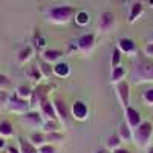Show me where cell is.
Returning a JSON list of instances; mask_svg holds the SVG:
<instances>
[{"label": "cell", "instance_id": "6da1fadb", "mask_svg": "<svg viewBox=\"0 0 153 153\" xmlns=\"http://www.w3.org/2000/svg\"><path fill=\"white\" fill-rule=\"evenodd\" d=\"M130 80L135 84L153 83V61L150 60H138L130 72Z\"/></svg>", "mask_w": 153, "mask_h": 153}, {"label": "cell", "instance_id": "7a4b0ae2", "mask_svg": "<svg viewBox=\"0 0 153 153\" xmlns=\"http://www.w3.org/2000/svg\"><path fill=\"white\" fill-rule=\"evenodd\" d=\"M76 14V11L74 6L69 5H61V6H54L48 11V20L52 22L55 25H63L71 22Z\"/></svg>", "mask_w": 153, "mask_h": 153}, {"label": "cell", "instance_id": "3957f363", "mask_svg": "<svg viewBox=\"0 0 153 153\" xmlns=\"http://www.w3.org/2000/svg\"><path fill=\"white\" fill-rule=\"evenodd\" d=\"M153 136V124L150 121H143L133 130V143L138 147H149Z\"/></svg>", "mask_w": 153, "mask_h": 153}, {"label": "cell", "instance_id": "277c9868", "mask_svg": "<svg viewBox=\"0 0 153 153\" xmlns=\"http://www.w3.org/2000/svg\"><path fill=\"white\" fill-rule=\"evenodd\" d=\"M6 109H8L9 112H12V113H17V115H23V113L32 110L29 100H23V98L17 97L16 94L9 95L8 103H6Z\"/></svg>", "mask_w": 153, "mask_h": 153}, {"label": "cell", "instance_id": "5b68a950", "mask_svg": "<svg viewBox=\"0 0 153 153\" xmlns=\"http://www.w3.org/2000/svg\"><path fill=\"white\" fill-rule=\"evenodd\" d=\"M52 89V86L49 84H38L35 89H32V95H31V109L34 110L35 107H40V104L43 103L45 100H48V94Z\"/></svg>", "mask_w": 153, "mask_h": 153}, {"label": "cell", "instance_id": "8992f818", "mask_svg": "<svg viewBox=\"0 0 153 153\" xmlns=\"http://www.w3.org/2000/svg\"><path fill=\"white\" fill-rule=\"evenodd\" d=\"M20 121H22L25 126L31 127V129H42V126H43V123H45V118L42 117L40 112L29 110V112H26V113L20 115Z\"/></svg>", "mask_w": 153, "mask_h": 153}, {"label": "cell", "instance_id": "52a82bcc", "mask_svg": "<svg viewBox=\"0 0 153 153\" xmlns=\"http://www.w3.org/2000/svg\"><path fill=\"white\" fill-rule=\"evenodd\" d=\"M115 92H117V97H118V101L120 104L126 109L130 106V84L127 81H120L115 84Z\"/></svg>", "mask_w": 153, "mask_h": 153}, {"label": "cell", "instance_id": "ba28073f", "mask_svg": "<svg viewBox=\"0 0 153 153\" xmlns=\"http://www.w3.org/2000/svg\"><path fill=\"white\" fill-rule=\"evenodd\" d=\"M71 115L76 121H86L87 115H89V106L83 100H76V101H74V104L71 107Z\"/></svg>", "mask_w": 153, "mask_h": 153}, {"label": "cell", "instance_id": "9c48e42d", "mask_svg": "<svg viewBox=\"0 0 153 153\" xmlns=\"http://www.w3.org/2000/svg\"><path fill=\"white\" fill-rule=\"evenodd\" d=\"M52 103H54V107H55V112H57V117H58L60 124H69V120H71L69 113H71V110L68 109L65 100L60 98V97H57Z\"/></svg>", "mask_w": 153, "mask_h": 153}, {"label": "cell", "instance_id": "30bf717a", "mask_svg": "<svg viewBox=\"0 0 153 153\" xmlns=\"http://www.w3.org/2000/svg\"><path fill=\"white\" fill-rule=\"evenodd\" d=\"M124 117H126V124L130 127L132 130H135L136 127L143 123V118H141V113H139L136 109H133L132 106H129V107H126L124 109Z\"/></svg>", "mask_w": 153, "mask_h": 153}, {"label": "cell", "instance_id": "8fae6325", "mask_svg": "<svg viewBox=\"0 0 153 153\" xmlns=\"http://www.w3.org/2000/svg\"><path fill=\"white\" fill-rule=\"evenodd\" d=\"M95 46V35L94 34H83L76 40V49L83 54H89Z\"/></svg>", "mask_w": 153, "mask_h": 153}, {"label": "cell", "instance_id": "7c38bea8", "mask_svg": "<svg viewBox=\"0 0 153 153\" xmlns=\"http://www.w3.org/2000/svg\"><path fill=\"white\" fill-rule=\"evenodd\" d=\"M113 25H115V17L112 12L109 11H104V12H101L100 17H98V28L101 32H109L112 28H113Z\"/></svg>", "mask_w": 153, "mask_h": 153}, {"label": "cell", "instance_id": "4fadbf2b", "mask_svg": "<svg viewBox=\"0 0 153 153\" xmlns=\"http://www.w3.org/2000/svg\"><path fill=\"white\" fill-rule=\"evenodd\" d=\"M40 113L42 117L46 120H54V121H58V117H57V112H55V107H54V103L49 100H45L43 103L40 104Z\"/></svg>", "mask_w": 153, "mask_h": 153}, {"label": "cell", "instance_id": "5bb4252c", "mask_svg": "<svg viewBox=\"0 0 153 153\" xmlns=\"http://www.w3.org/2000/svg\"><path fill=\"white\" fill-rule=\"evenodd\" d=\"M117 48L126 55H135V52H136V45H135V42L132 40V38H126V37L120 38Z\"/></svg>", "mask_w": 153, "mask_h": 153}, {"label": "cell", "instance_id": "9a60e30c", "mask_svg": "<svg viewBox=\"0 0 153 153\" xmlns=\"http://www.w3.org/2000/svg\"><path fill=\"white\" fill-rule=\"evenodd\" d=\"M63 57V52L58 49H45L42 52V60L46 63H51V65H55L58 63Z\"/></svg>", "mask_w": 153, "mask_h": 153}, {"label": "cell", "instance_id": "2e32d148", "mask_svg": "<svg viewBox=\"0 0 153 153\" xmlns=\"http://www.w3.org/2000/svg\"><path fill=\"white\" fill-rule=\"evenodd\" d=\"M54 75L58 78H66L71 75V66L65 61H58L54 65Z\"/></svg>", "mask_w": 153, "mask_h": 153}, {"label": "cell", "instance_id": "e0dca14e", "mask_svg": "<svg viewBox=\"0 0 153 153\" xmlns=\"http://www.w3.org/2000/svg\"><path fill=\"white\" fill-rule=\"evenodd\" d=\"M118 136L121 138L123 143H130L133 141V130L126 123H121L118 127Z\"/></svg>", "mask_w": 153, "mask_h": 153}, {"label": "cell", "instance_id": "ac0fdd59", "mask_svg": "<svg viewBox=\"0 0 153 153\" xmlns=\"http://www.w3.org/2000/svg\"><path fill=\"white\" fill-rule=\"evenodd\" d=\"M29 143H31L32 146H35L37 149L42 147L43 144H48V143H46V135H45V132H32V133L29 135Z\"/></svg>", "mask_w": 153, "mask_h": 153}, {"label": "cell", "instance_id": "d6986e66", "mask_svg": "<svg viewBox=\"0 0 153 153\" xmlns=\"http://www.w3.org/2000/svg\"><path fill=\"white\" fill-rule=\"evenodd\" d=\"M19 149L20 153H38V149L29 143V139L19 138Z\"/></svg>", "mask_w": 153, "mask_h": 153}, {"label": "cell", "instance_id": "ffe728a7", "mask_svg": "<svg viewBox=\"0 0 153 153\" xmlns=\"http://www.w3.org/2000/svg\"><path fill=\"white\" fill-rule=\"evenodd\" d=\"M124 76H126V68L124 66H118V68H113L112 72H110V81L113 84H117L120 81L124 80Z\"/></svg>", "mask_w": 153, "mask_h": 153}, {"label": "cell", "instance_id": "44dd1931", "mask_svg": "<svg viewBox=\"0 0 153 153\" xmlns=\"http://www.w3.org/2000/svg\"><path fill=\"white\" fill-rule=\"evenodd\" d=\"M144 12V8H143V5L141 3H138V2H135L132 6H130V12H129V23H135V20L141 16Z\"/></svg>", "mask_w": 153, "mask_h": 153}, {"label": "cell", "instance_id": "7402d4cb", "mask_svg": "<svg viewBox=\"0 0 153 153\" xmlns=\"http://www.w3.org/2000/svg\"><path fill=\"white\" fill-rule=\"evenodd\" d=\"M42 130L45 133H52V132H60V121L54 120H46L42 126Z\"/></svg>", "mask_w": 153, "mask_h": 153}, {"label": "cell", "instance_id": "603a6c76", "mask_svg": "<svg viewBox=\"0 0 153 153\" xmlns=\"http://www.w3.org/2000/svg\"><path fill=\"white\" fill-rule=\"evenodd\" d=\"M38 69H40L43 78H51V76L54 75V66L51 65V63L43 61V60H40V63H38Z\"/></svg>", "mask_w": 153, "mask_h": 153}, {"label": "cell", "instance_id": "cb8c5ba5", "mask_svg": "<svg viewBox=\"0 0 153 153\" xmlns=\"http://www.w3.org/2000/svg\"><path fill=\"white\" fill-rule=\"evenodd\" d=\"M32 54H34V49L31 46H25L23 49H20V52L17 54V60L19 63H26L32 58Z\"/></svg>", "mask_w": 153, "mask_h": 153}, {"label": "cell", "instance_id": "d4e9b609", "mask_svg": "<svg viewBox=\"0 0 153 153\" xmlns=\"http://www.w3.org/2000/svg\"><path fill=\"white\" fill-rule=\"evenodd\" d=\"M14 135V127H12V124L6 120L3 121H0V136H3V138H9Z\"/></svg>", "mask_w": 153, "mask_h": 153}, {"label": "cell", "instance_id": "484cf974", "mask_svg": "<svg viewBox=\"0 0 153 153\" xmlns=\"http://www.w3.org/2000/svg\"><path fill=\"white\" fill-rule=\"evenodd\" d=\"M26 76H28L31 81H34V83H40L42 78H43V75H42L40 69H38L37 66H31V68H28V69H26Z\"/></svg>", "mask_w": 153, "mask_h": 153}, {"label": "cell", "instance_id": "4316f807", "mask_svg": "<svg viewBox=\"0 0 153 153\" xmlns=\"http://www.w3.org/2000/svg\"><path fill=\"white\" fill-rule=\"evenodd\" d=\"M17 97L23 98V100H31V95H32V89L28 86V84H20L17 89H16V92H14Z\"/></svg>", "mask_w": 153, "mask_h": 153}, {"label": "cell", "instance_id": "83f0119b", "mask_svg": "<svg viewBox=\"0 0 153 153\" xmlns=\"http://www.w3.org/2000/svg\"><path fill=\"white\" fill-rule=\"evenodd\" d=\"M121 138L118 136V133H115V135H109V138H107V141H106V149H109L110 152L112 150H115V149H118V147H121Z\"/></svg>", "mask_w": 153, "mask_h": 153}, {"label": "cell", "instance_id": "f1b7e54d", "mask_svg": "<svg viewBox=\"0 0 153 153\" xmlns=\"http://www.w3.org/2000/svg\"><path fill=\"white\" fill-rule=\"evenodd\" d=\"M74 20H75L76 25H80V26H86V25H89V22H91V16H89V12H86V11H78L75 14Z\"/></svg>", "mask_w": 153, "mask_h": 153}, {"label": "cell", "instance_id": "f546056e", "mask_svg": "<svg viewBox=\"0 0 153 153\" xmlns=\"http://www.w3.org/2000/svg\"><path fill=\"white\" fill-rule=\"evenodd\" d=\"M121 54H123V52H121L118 48H115V49L112 51V57H110V68H112V69L121 66Z\"/></svg>", "mask_w": 153, "mask_h": 153}, {"label": "cell", "instance_id": "4dcf8cb0", "mask_svg": "<svg viewBox=\"0 0 153 153\" xmlns=\"http://www.w3.org/2000/svg\"><path fill=\"white\" fill-rule=\"evenodd\" d=\"M46 135V143L52 144V143H61L65 139V135L61 132H52V133H45Z\"/></svg>", "mask_w": 153, "mask_h": 153}, {"label": "cell", "instance_id": "1f68e13d", "mask_svg": "<svg viewBox=\"0 0 153 153\" xmlns=\"http://www.w3.org/2000/svg\"><path fill=\"white\" fill-rule=\"evenodd\" d=\"M143 101L146 106H153V87L146 89L143 92Z\"/></svg>", "mask_w": 153, "mask_h": 153}, {"label": "cell", "instance_id": "d6a6232c", "mask_svg": "<svg viewBox=\"0 0 153 153\" xmlns=\"http://www.w3.org/2000/svg\"><path fill=\"white\" fill-rule=\"evenodd\" d=\"M11 87V80L5 74H0V91H8Z\"/></svg>", "mask_w": 153, "mask_h": 153}, {"label": "cell", "instance_id": "836d02e7", "mask_svg": "<svg viewBox=\"0 0 153 153\" xmlns=\"http://www.w3.org/2000/svg\"><path fill=\"white\" fill-rule=\"evenodd\" d=\"M38 153H55V147L52 144H43L38 147Z\"/></svg>", "mask_w": 153, "mask_h": 153}, {"label": "cell", "instance_id": "e575fe53", "mask_svg": "<svg viewBox=\"0 0 153 153\" xmlns=\"http://www.w3.org/2000/svg\"><path fill=\"white\" fill-rule=\"evenodd\" d=\"M144 54L147 58H153V43H147L144 46Z\"/></svg>", "mask_w": 153, "mask_h": 153}, {"label": "cell", "instance_id": "d590c367", "mask_svg": "<svg viewBox=\"0 0 153 153\" xmlns=\"http://www.w3.org/2000/svg\"><path fill=\"white\" fill-rule=\"evenodd\" d=\"M8 98H9V94L6 91H0V106H6Z\"/></svg>", "mask_w": 153, "mask_h": 153}, {"label": "cell", "instance_id": "8d00e7d4", "mask_svg": "<svg viewBox=\"0 0 153 153\" xmlns=\"http://www.w3.org/2000/svg\"><path fill=\"white\" fill-rule=\"evenodd\" d=\"M35 46L38 48V49H40V48H45L46 46V38L45 37H35Z\"/></svg>", "mask_w": 153, "mask_h": 153}, {"label": "cell", "instance_id": "74e56055", "mask_svg": "<svg viewBox=\"0 0 153 153\" xmlns=\"http://www.w3.org/2000/svg\"><path fill=\"white\" fill-rule=\"evenodd\" d=\"M6 153H20V149H17L14 146H8L6 147Z\"/></svg>", "mask_w": 153, "mask_h": 153}, {"label": "cell", "instance_id": "f35d334b", "mask_svg": "<svg viewBox=\"0 0 153 153\" xmlns=\"http://www.w3.org/2000/svg\"><path fill=\"white\" fill-rule=\"evenodd\" d=\"M112 153H130V150H127V149H124V147H118V149L112 150Z\"/></svg>", "mask_w": 153, "mask_h": 153}, {"label": "cell", "instance_id": "ab89813d", "mask_svg": "<svg viewBox=\"0 0 153 153\" xmlns=\"http://www.w3.org/2000/svg\"><path fill=\"white\" fill-rule=\"evenodd\" d=\"M8 146H6V138H3V136H0V150H3V149H6Z\"/></svg>", "mask_w": 153, "mask_h": 153}, {"label": "cell", "instance_id": "60d3db41", "mask_svg": "<svg viewBox=\"0 0 153 153\" xmlns=\"http://www.w3.org/2000/svg\"><path fill=\"white\" fill-rule=\"evenodd\" d=\"M94 153H112V152H109V149H97Z\"/></svg>", "mask_w": 153, "mask_h": 153}, {"label": "cell", "instance_id": "b9f144b4", "mask_svg": "<svg viewBox=\"0 0 153 153\" xmlns=\"http://www.w3.org/2000/svg\"><path fill=\"white\" fill-rule=\"evenodd\" d=\"M146 153H153V146H149V147H146Z\"/></svg>", "mask_w": 153, "mask_h": 153}, {"label": "cell", "instance_id": "7bdbcfd3", "mask_svg": "<svg viewBox=\"0 0 153 153\" xmlns=\"http://www.w3.org/2000/svg\"><path fill=\"white\" fill-rule=\"evenodd\" d=\"M149 43H153V34L149 37Z\"/></svg>", "mask_w": 153, "mask_h": 153}, {"label": "cell", "instance_id": "ee69618b", "mask_svg": "<svg viewBox=\"0 0 153 153\" xmlns=\"http://www.w3.org/2000/svg\"><path fill=\"white\" fill-rule=\"evenodd\" d=\"M149 3H150V5L153 6V0H149Z\"/></svg>", "mask_w": 153, "mask_h": 153}]
</instances>
